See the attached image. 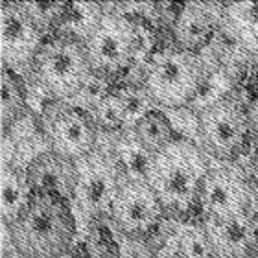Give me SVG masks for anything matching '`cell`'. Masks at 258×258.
Masks as SVG:
<instances>
[{
	"mask_svg": "<svg viewBox=\"0 0 258 258\" xmlns=\"http://www.w3.org/2000/svg\"><path fill=\"white\" fill-rule=\"evenodd\" d=\"M4 227L19 258H63L80 234L72 203L54 194H32Z\"/></svg>",
	"mask_w": 258,
	"mask_h": 258,
	"instance_id": "1",
	"label": "cell"
},
{
	"mask_svg": "<svg viewBox=\"0 0 258 258\" xmlns=\"http://www.w3.org/2000/svg\"><path fill=\"white\" fill-rule=\"evenodd\" d=\"M205 157L199 146L186 139H175L159 155L150 157L144 179L159 196L164 214L181 218L198 203L199 184L210 168Z\"/></svg>",
	"mask_w": 258,
	"mask_h": 258,
	"instance_id": "2",
	"label": "cell"
},
{
	"mask_svg": "<svg viewBox=\"0 0 258 258\" xmlns=\"http://www.w3.org/2000/svg\"><path fill=\"white\" fill-rule=\"evenodd\" d=\"M30 74L50 100L72 102L94 72L85 43L69 33L55 32L44 37Z\"/></svg>",
	"mask_w": 258,
	"mask_h": 258,
	"instance_id": "3",
	"label": "cell"
},
{
	"mask_svg": "<svg viewBox=\"0 0 258 258\" xmlns=\"http://www.w3.org/2000/svg\"><path fill=\"white\" fill-rule=\"evenodd\" d=\"M207 80L209 70L201 55L170 46L155 52L146 63L142 87L157 107L179 109L198 96Z\"/></svg>",
	"mask_w": 258,
	"mask_h": 258,
	"instance_id": "4",
	"label": "cell"
},
{
	"mask_svg": "<svg viewBox=\"0 0 258 258\" xmlns=\"http://www.w3.org/2000/svg\"><path fill=\"white\" fill-rule=\"evenodd\" d=\"M249 140L247 113L234 98H216L198 111L196 144L209 159L236 161L245 151Z\"/></svg>",
	"mask_w": 258,
	"mask_h": 258,
	"instance_id": "5",
	"label": "cell"
},
{
	"mask_svg": "<svg viewBox=\"0 0 258 258\" xmlns=\"http://www.w3.org/2000/svg\"><path fill=\"white\" fill-rule=\"evenodd\" d=\"M78 172L80 179L72 205L80 210L87 225L109 220L114 198L129 177L125 164L118 157L96 150L92 155L78 161Z\"/></svg>",
	"mask_w": 258,
	"mask_h": 258,
	"instance_id": "6",
	"label": "cell"
},
{
	"mask_svg": "<svg viewBox=\"0 0 258 258\" xmlns=\"http://www.w3.org/2000/svg\"><path fill=\"white\" fill-rule=\"evenodd\" d=\"M92 72L103 80L125 74L142 46V37L133 21L124 13L105 11L98 30L85 43Z\"/></svg>",
	"mask_w": 258,
	"mask_h": 258,
	"instance_id": "7",
	"label": "cell"
},
{
	"mask_svg": "<svg viewBox=\"0 0 258 258\" xmlns=\"http://www.w3.org/2000/svg\"><path fill=\"white\" fill-rule=\"evenodd\" d=\"M48 150L70 161H81L98 150V131L92 114L70 102L48 100L41 113Z\"/></svg>",
	"mask_w": 258,
	"mask_h": 258,
	"instance_id": "8",
	"label": "cell"
},
{
	"mask_svg": "<svg viewBox=\"0 0 258 258\" xmlns=\"http://www.w3.org/2000/svg\"><path fill=\"white\" fill-rule=\"evenodd\" d=\"M164 216L159 196L142 175L127 177L113 201L109 221L120 238L148 240Z\"/></svg>",
	"mask_w": 258,
	"mask_h": 258,
	"instance_id": "9",
	"label": "cell"
},
{
	"mask_svg": "<svg viewBox=\"0 0 258 258\" xmlns=\"http://www.w3.org/2000/svg\"><path fill=\"white\" fill-rule=\"evenodd\" d=\"M251 183L242 173L221 166H210L199 184L198 205L205 218L229 221L249 214Z\"/></svg>",
	"mask_w": 258,
	"mask_h": 258,
	"instance_id": "10",
	"label": "cell"
},
{
	"mask_svg": "<svg viewBox=\"0 0 258 258\" xmlns=\"http://www.w3.org/2000/svg\"><path fill=\"white\" fill-rule=\"evenodd\" d=\"M44 33L35 28L19 2L2 0L0 4V54L2 64L17 74L32 72L37 50L44 41Z\"/></svg>",
	"mask_w": 258,
	"mask_h": 258,
	"instance_id": "11",
	"label": "cell"
},
{
	"mask_svg": "<svg viewBox=\"0 0 258 258\" xmlns=\"http://www.w3.org/2000/svg\"><path fill=\"white\" fill-rule=\"evenodd\" d=\"M24 172L32 194H54L72 203L80 179L76 161L46 150L33 157L26 164Z\"/></svg>",
	"mask_w": 258,
	"mask_h": 258,
	"instance_id": "12",
	"label": "cell"
},
{
	"mask_svg": "<svg viewBox=\"0 0 258 258\" xmlns=\"http://www.w3.org/2000/svg\"><path fill=\"white\" fill-rule=\"evenodd\" d=\"M203 227L214 249V258L258 256V225L251 212L229 221L203 218Z\"/></svg>",
	"mask_w": 258,
	"mask_h": 258,
	"instance_id": "13",
	"label": "cell"
},
{
	"mask_svg": "<svg viewBox=\"0 0 258 258\" xmlns=\"http://www.w3.org/2000/svg\"><path fill=\"white\" fill-rule=\"evenodd\" d=\"M212 8V4L201 2H186L181 6L172 24L173 46L192 54H201L210 46L221 28Z\"/></svg>",
	"mask_w": 258,
	"mask_h": 258,
	"instance_id": "14",
	"label": "cell"
},
{
	"mask_svg": "<svg viewBox=\"0 0 258 258\" xmlns=\"http://www.w3.org/2000/svg\"><path fill=\"white\" fill-rule=\"evenodd\" d=\"M63 258H120V240L105 221H94L80 231L74 245Z\"/></svg>",
	"mask_w": 258,
	"mask_h": 258,
	"instance_id": "15",
	"label": "cell"
},
{
	"mask_svg": "<svg viewBox=\"0 0 258 258\" xmlns=\"http://www.w3.org/2000/svg\"><path fill=\"white\" fill-rule=\"evenodd\" d=\"M135 144L148 157H155L164 151L175 140V129L161 109H153L131 129Z\"/></svg>",
	"mask_w": 258,
	"mask_h": 258,
	"instance_id": "16",
	"label": "cell"
},
{
	"mask_svg": "<svg viewBox=\"0 0 258 258\" xmlns=\"http://www.w3.org/2000/svg\"><path fill=\"white\" fill-rule=\"evenodd\" d=\"M0 186H2V196H0V201H2L0 203L2 225H10L11 221L19 216L22 207L28 203L30 196H32L24 168L4 162L2 164V173H0Z\"/></svg>",
	"mask_w": 258,
	"mask_h": 258,
	"instance_id": "17",
	"label": "cell"
},
{
	"mask_svg": "<svg viewBox=\"0 0 258 258\" xmlns=\"http://www.w3.org/2000/svg\"><path fill=\"white\" fill-rule=\"evenodd\" d=\"M0 83H2V107H0V124L2 133L8 135L17 122L24 118L28 111V92L26 83L21 74L2 64L0 72Z\"/></svg>",
	"mask_w": 258,
	"mask_h": 258,
	"instance_id": "18",
	"label": "cell"
},
{
	"mask_svg": "<svg viewBox=\"0 0 258 258\" xmlns=\"http://www.w3.org/2000/svg\"><path fill=\"white\" fill-rule=\"evenodd\" d=\"M105 11L103 4L96 2H70L69 13L57 32L69 33L72 37L87 43L98 30Z\"/></svg>",
	"mask_w": 258,
	"mask_h": 258,
	"instance_id": "19",
	"label": "cell"
},
{
	"mask_svg": "<svg viewBox=\"0 0 258 258\" xmlns=\"http://www.w3.org/2000/svg\"><path fill=\"white\" fill-rule=\"evenodd\" d=\"M100 135H118L127 131V113L118 92L113 91L91 111Z\"/></svg>",
	"mask_w": 258,
	"mask_h": 258,
	"instance_id": "20",
	"label": "cell"
},
{
	"mask_svg": "<svg viewBox=\"0 0 258 258\" xmlns=\"http://www.w3.org/2000/svg\"><path fill=\"white\" fill-rule=\"evenodd\" d=\"M28 19L35 24L39 32L44 35H52L61 28L64 17L69 13L70 2H19Z\"/></svg>",
	"mask_w": 258,
	"mask_h": 258,
	"instance_id": "21",
	"label": "cell"
},
{
	"mask_svg": "<svg viewBox=\"0 0 258 258\" xmlns=\"http://www.w3.org/2000/svg\"><path fill=\"white\" fill-rule=\"evenodd\" d=\"M177 258H214V249L210 238L205 231L203 223L184 227L179 232L177 245H175Z\"/></svg>",
	"mask_w": 258,
	"mask_h": 258,
	"instance_id": "22",
	"label": "cell"
},
{
	"mask_svg": "<svg viewBox=\"0 0 258 258\" xmlns=\"http://www.w3.org/2000/svg\"><path fill=\"white\" fill-rule=\"evenodd\" d=\"M114 91L118 92V96L122 98V102H124V105H125V113H127V131H131L133 125L137 124L144 114H148L150 111H153V109H159L142 85H125V87H120V89H114Z\"/></svg>",
	"mask_w": 258,
	"mask_h": 258,
	"instance_id": "23",
	"label": "cell"
},
{
	"mask_svg": "<svg viewBox=\"0 0 258 258\" xmlns=\"http://www.w3.org/2000/svg\"><path fill=\"white\" fill-rule=\"evenodd\" d=\"M111 92L113 91L109 89L107 80H103V78H100V76H96V74H92L91 80L87 81L85 87L80 91V94H78L70 103H74V105H78V107L85 109V111L91 113L92 109L96 107L98 103L102 102L107 94H111Z\"/></svg>",
	"mask_w": 258,
	"mask_h": 258,
	"instance_id": "24",
	"label": "cell"
},
{
	"mask_svg": "<svg viewBox=\"0 0 258 258\" xmlns=\"http://www.w3.org/2000/svg\"><path fill=\"white\" fill-rule=\"evenodd\" d=\"M120 258H159V254L148 240L120 238Z\"/></svg>",
	"mask_w": 258,
	"mask_h": 258,
	"instance_id": "25",
	"label": "cell"
},
{
	"mask_svg": "<svg viewBox=\"0 0 258 258\" xmlns=\"http://www.w3.org/2000/svg\"><path fill=\"white\" fill-rule=\"evenodd\" d=\"M245 113H247V125H249L251 142L258 144V96L253 98V100L245 105Z\"/></svg>",
	"mask_w": 258,
	"mask_h": 258,
	"instance_id": "26",
	"label": "cell"
},
{
	"mask_svg": "<svg viewBox=\"0 0 258 258\" xmlns=\"http://www.w3.org/2000/svg\"><path fill=\"white\" fill-rule=\"evenodd\" d=\"M249 212L258 218V183L251 184V198H249Z\"/></svg>",
	"mask_w": 258,
	"mask_h": 258,
	"instance_id": "27",
	"label": "cell"
},
{
	"mask_svg": "<svg viewBox=\"0 0 258 258\" xmlns=\"http://www.w3.org/2000/svg\"><path fill=\"white\" fill-rule=\"evenodd\" d=\"M256 258H258V256H256Z\"/></svg>",
	"mask_w": 258,
	"mask_h": 258,
	"instance_id": "28",
	"label": "cell"
}]
</instances>
